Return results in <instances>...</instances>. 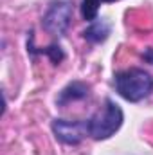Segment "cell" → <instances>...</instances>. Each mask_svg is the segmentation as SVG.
I'll list each match as a JSON object with an SVG mask.
<instances>
[{"label":"cell","instance_id":"1","mask_svg":"<svg viewBox=\"0 0 153 155\" xmlns=\"http://www.w3.org/2000/svg\"><path fill=\"white\" fill-rule=\"evenodd\" d=\"M114 87L115 92L122 99H126L130 103H139L153 92V78L144 69L132 67V69L115 72Z\"/></svg>","mask_w":153,"mask_h":155},{"label":"cell","instance_id":"2","mask_svg":"<svg viewBox=\"0 0 153 155\" xmlns=\"http://www.w3.org/2000/svg\"><path fill=\"white\" fill-rule=\"evenodd\" d=\"M122 121H124L122 108L114 99L106 97L103 107L94 116H90L86 119L88 137H92L94 141H106L115 132H119V128L122 126Z\"/></svg>","mask_w":153,"mask_h":155},{"label":"cell","instance_id":"3","mask_svg":"<svg viewBox=\"0 0 153 155\" xmlns=\"http://www.w3.org/2000/svg\"><path fill=\"white\" fill-rule=\"evenodd\" d=\"M74 16V7L72 2L69 0H54L49 4L47 11L41 16V27L54 36H63L67 29L70 27Z\"/></svg>","mask_w":153,"mask_h":155},{"label":"cell","instance_id":"4","mask_svg":"<svg viewBox=\"0 0 153 155\" xmlns=\"http://www.w3.org/2000/svg\"><path fill=\"white\" fill-rule=\"evenodd\" d=\"M52 134L54 137L69 146H76L83 139L88 137V126H86V119L81 121H69V119H54L52 124Z\"/></svg>","mask_w":153,"mask_h":155},{"label":"cell","instance_id":"5","mask_svg":"<svg viewBox=\"0 0 153 155\" xmlns=\"http://www.w3.org/2000/svg\"><path fill=\"white\" fill-rule=\"evenodd\" d=\"M90 96V85L85 81H70L69 85H65L58 96H56V105L58 107H67L70 103H77L83 101Z\"/></svg>","mask_w":153,"mask_h":155},{"label":"cell","instance_id":"6","mask_svg":"<svg viewBox=\"0 0 153 155\" xmlns=\"http://www.w3.org/2000/svg\"><path fill=\"white\" fill-rule=\"evenodd\" d=\"M112 33V24L106 18H96L94 22H90V25L83 31V38L88 43H103L105 40L110 36Z\"/></svg>","mask_w":153,"mask_h":155},{"label":"cell","instance_id":"7","mask_svg":"<svg viewBox=\"0 0 153 155\" xmlns=\"http://www.w3.org/2000/svg\"><path fill=\"white\" fill-rule=\"evenodd\" d=\"M27 51L31 52V54H45L54 65H60L63 60H65V52H63V49L60 47V45H49V47H41V49H36V47H33V45H27Z\"/></svg>","mask_w":153,"mask_h":155},{"label":"cell","instance_id":"8","mask_svg":"<svg viewBox=\"0 0 153 155\" xmlns=\"http://www.w3.org/2000/svg\"><path fill=\"white\" fill-rule=\"evenodd\" d=\"M112 2H117V0H83L81 2V16H83V20H86L88 24L94 22L97 18L99 5L112 4Z\"/></svg>","mask_w":153,"mask_h":155},{"label":"cell","instance_id":"9","mask_svg":"<svg viewBox=\"0 0 153 155\" xmlns=\"http://www.w3.org/2000/svg\"><path fill=\"white\" fill-rule=\"evenodd\" d=\"M142 60H144L146 63L153 65V47H148V49H144V52H142Z\"/></svg>","mask_w":153,"mask_h":155}]
</instances>
